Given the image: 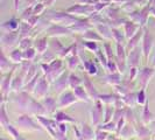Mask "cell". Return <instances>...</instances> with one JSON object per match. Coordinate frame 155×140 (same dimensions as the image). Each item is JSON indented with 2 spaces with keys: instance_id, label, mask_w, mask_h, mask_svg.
Returning a JSON list of instances; mask_svg holds the SVG:
<instances>
[{
  "instance_id": "obj_1",
  "label": "cell",
  "mask_w": 155,
  "mask_h": 140,
  "mask_svg": "<svg viewBox=\"0 0 155 140\" xmlns=\"http://www.w3.org/2000/svg\"><path fill=\"white\" fill-rule=\"evenodd\" d=\"M15 125L16 126H20V128H22L23 131H42L43 127L40 125V123L35 122L33 119V117H31L29 115L25 113V115H21L18 119L15 120Z\"/></svg>"
},
{
  "instance_id": "obj_2",
  "label": "cell",
  "mask_w": 155,
  "mask_h": 140,
  "mask_svg": "<svg viewBox=\"0 0 155 140\" xmlns=\"http://www.w3.org/2000/svg\"><path fill=\"white\" fill-rule=\"evenodd\" d=\"M15 69H16V65H14L13 69L9 70L6 74H4V76H2L1 83H0V85H1V97H2L1 101L7 102V96H8V93H9V91H11V85H12L13 75H14V72H15Z\"/></svg>"
},
{
  "instance_id": "obj_3",
  "label": "cell",
  "mask_w": 155,
  "mask_h": 140,
  "mask_svg": "<svg viewBox=\"0 0 155 140\" xmlns=\"http://www.w3.org/2000/svg\"><path fill=\"white\" fill-rule=\"evenodd\" d=\"M90 116H91V122L93 126H99L101 118L104 116V106L101 99L93 101V106L90 110Z\"/></svg>"
},
{
  "instance_id": "obj_4",
  "label": "cell",
  "mask_w": 155,
  "mask_h": 140,
  "mask_svg": "<svg viewBox=\"0 0 155 140\" xmlns=\"http://www.w3.org/2000/svg\"><path fill=\"white\" fill-rule=\"evenodd\" d=\"M58 109H64V108H68L71 106L72 104L77 103L78 98L76 97V95L74 91H69V90H65L62 93L58 95Z\"/></svg>"
},
{
  "instance_id": "obj_5",
  "label": "cell",
  "mask_w": 155,
  "mask_h": 140,
  "mask_svg": "<svg viewBox=\"0 0 155 140\" xmlns=\"http://www.w3.org/2000/svg\"><path fill=\"white\" fill-rule=\"evenodd\" d=\"M49 86H50V82L47 79V77L43 75H41V77L39 78V82L36 84V88L34 90V96L38 99H42L47 96V93L49 91Z\"/></svg>"
},
{
  "instance_id": "obj_6",
  "label": "cell",
  "mask_w": 155,
  "mask_h": 140,
  "mask_svg": "<svg viewBox=\"0 0 155 140\" xmlns=\"http://www.w3.org/2000/svg\"><path fill=\"white\" fill-rule=\"evenodd\" d=\"M69 75H70L69 71H63L62 74L54 81L53 85H54V88H55L56 93L60 95V93H62L63 91H65L68 88H70L69 86Z\"/></svg>"
},
{
  "instance_id": "obj_7",
  "label": "cell",
  "mask_w": 155,
  "mask_h": 140,
  "mask_svg": "<svg viewBox=\"0 0 155 140\" xmlns=\"http://www.w3.org/2000/svg\"><path fill=\"white\" fill-rule=\"evenodd\" d=\"M155 74V68H149V67H145L141 70H139V75H138V81H139L141 88H147L149 81Z\"/></svg>"
},
{
  "instance_id": "obj_8",
  "label": "cell",
  "mask_w": 155,
  "mask_h": 140,
  "mask_svg": "<svg viewBox=\"0 0 155 140\" xmlns=\"http://www.w3.org/2000/svg\"><path fill=\"white\" fill-rule=\"evenodd\" d=\"M31 93L27 92V91H20V92H16L15 98L13 99V102L15 103L16 105L20 108V109H26L28 110V106H29V103L31 101Z\"/></svg>"
},
{
  "instance_id": "obj_9",
  "label": "cell",
  "mask_w": 155,
  "mask_h": 140,
  "mask_svg": "<svg viewBox=\"0 0 155 140\" xmlns=\"http://www.w3.org/2000/svg\"><path fill=\"white\" fill-rule=\"evenodd\" d=\"M89 76H90V75H87L86 72H85V74H83V85H84V88L86 89L87 93L90 95L91 99H92V101H96V99H98L99 93H98L97 88L94 86L93 82L90 79V77H89Z\"/></svg>"
},
{
  "instance_id": "obj_10",
  "label": "cell",
  "mask_w": 155,
  "mask_h": 140,
  "mask_svg": "<svg viewBox=\"0 0 155 140\" xmlns=\"http://www.w3.org/2000/svg\"><path fill=\"white\" fill-rule=\"evenodd\" d=\"M117 64L119 68V72H124L127 65V55L125 52V48L120 46V43H118L117 46Z\"/></svg>"
},
{
  "instance_id": "obj_11",
  "label": "cell",
  "mask_w": 155,
  "mask_h": 140,
  "mask_svg": "<svg viewBox=\"0 0 155 140\" xmlns=\"http://www.w3.org/2000/svg\"><path fill=\"white\" fill-rule=\"evenodd\" d=\"M28 111L34 116H45L47 113V110L45 105L42 104V102L38 101L35 98H31L29 106H28Z\"/></svg>"
},
{
  "instance_id": "obj_12",
  "label": "cell",
  "mask_w": 155,
  "mask_h": 140,
  "mask_svg": "<svg viewBox=\"0 0 155 140\" xmlns=\"http://www.w3.org/2000/svg\"><path fill=\"white\" fill-rule=\"evenodd\" d=\"M26 84V74L21 71L19 75H16L13 77L12 81V85H11V91L13 92H20L23 90V86Z\"/></svg>"
},
{
  "instance_id": "obj_13",
  "label": "cell",
  "mask_w": 155,
  "mask_h": 140,
  "mask_svg": "<svg viewBox=\"0 0 155 140\" xmlns=\"http://www.w3.org/2000/svg\"><path fill=\"white\" fill-rule=\"evenodd\" d=\"M134 85H135L134 84V81H130L127 78V79H124L121 82V84L114 86V89H116V92L121 97V96H125L127 93L132 92V90L134 89Z\"/></svg>"
},
{
  "instance_id": "obj_14",
  "label": "cell",
  "mask_w": 155,
  "mask_h": 140,
  "mask_svg": "<svg viewBox=\"0 0 155 140\" xmlns=\"http://www.w3.org/2000/svg\"><path fill=\"white\" fill-rule=\"evenodd\" d=\"M42 104L45 105V108L47 110V113L54 115L56 112V110L58 109V102L56 101V98L53 96H46L45 98L41 99Z\"/></svg>"
},
{
  "instance_id": "obj_15",
  "label": "cell",
  "mask_w": 155,
  "mask_h": 140,
  "mask_svg": "<svg viewBox=\"0 0 155 140\" xmlns=\"http://www.w3.org/2000/svg\"><path fill=\"white\" fill-rule=\"evenodd\" d=\"M134 128H135L137 137H139L141 139H147L152 134H154L153 131H150L147 126H146V124L140 123V122H137V123L134 124Z\"/></svg>"
},
{
  "instance_id": "obj_16",
  "label": "cell",
  "mask_w": 155,
  "mask_h": 140,
  "mask_svg": "<svg viewBox=\"0 0 155 140\" xmlns=\"http://www.w3.org/2000/svg\"><path fill=\"white\" fill-rule=\"evenodd\" d=\"M50 69H51V76H53V83L56 78L58 77L62 74L64 69H63V61L61 58H55L54 61L49 63Z\"/></svg>"
},
{
  "instance_id": "obj_17",
  "label": "cell",
  "mask_w": 155,
  "mask_h": 140,
  "mask_svg": "<svg viewBox=\"0 0 155 140\" xmlns=\"http://www.w3.org/2000/svg\"><path fill=\"white\" fill-rule=\"evenodd\" d=\"M142 52H143V55L146 57V60L148 58V55L150 53V49L153 47V36L148 33L147 31H145V34H143V40H142Z\"/></svg>"
},
{
  "instance_id": "obj_18",
  "label": "cell",
  "mask_w": 155,
  "mask_h": 140,
  "mask_svg": "<svg viewBox=\"0 0 155 140\" xmlns=\"http://www.w3.org/2000/svg\"><path fill=\"white\" fill-rule=\"evenodd\" d=\"M140 54H141V53H140L139 48H137V47L130 52V54L127 56V65H128L130 68H132V67H138L139 61H140Z\"/></svg>"
},
{
  "instance_id": "obj_19",
  "label": "cell",
  "mask_w": 155,
  "mask_h": 140,
  "mask_svg": "<svg viewBox=\"0 0 155 140\" xmlns=\"http://www.w3.org/2000/svg\"><path fill=\"white\" fill-rule=\"evenodd\" d=\"M72 90H74V92L76 95V97L78 98V101L84 102V103H89V102L92 101L91 97H90V95L87 93V91H86V89L84 88L83 84L79 86H76V88L72 89Z\"/></svg>"
},
{
  "instance_id": "obj_20",
  "label": "cell",
  "mask_w": 155,
  "mask_h": 140,
  "mask_svg": "<svg viewBox=\"0 0 155 140\" xmlns=\"http://www.w3.org/2000/svg\"><path fill=\"white\" fill-rule=\"evenodd\" d=\"M79 128H81V132H82L83 140H93L96 138V132H93V128L89 124L82 123Z\"/></svg>"
},
{
  "instance_id": "obj_21",
  "label": "cell",
  "mask_w": 155,
  "mask_h": 140,
  "mask_svg": "<svg viewBox=\"0 0 155 140\" xmlns=\"http://www.w3.org/2000/svg\"><path fill=\"white\" fill-rule=\"evenodd\" d=\"M121 72L117 71V72H110L109 75L105 77V83H107L109 85L112 86H117L119 84H121Z\"/></svg>"
},
{
  "instance_id": "obj_22",
  "label": "cell",
  "mask_w": 155,
  "mask_h": 140,
  "mask_svg": "<svg viewBox=\"0 0 155 140\" xmlns=\"http://www.w3.org/2000/svg\"><path fill=\"white\" fill-rule=\"evenodd\" d=\"M53 118L58 123H72V124H76V120L71 116L67 115L65 112H63V111H56L53 115Z\"/></svg>"
},
{
  "instance_id": "obj_23",
  "label": "cell",
  "mask_w": 155,
  "mask_h": 140,
  "mask_svg": "<svg viewBox=\"0 0 155 140\" xmlns=\"http://www.w3.org/2000/svg\"><path fill=\"white\" fill-rule=\"evenodd\" d=\"M120 98V96L118 95V93H104V95H101L99 93V97H98V99H101L103 102V104H110V105H114V103H116L118 99Z\"/></svg>"
},
{
  "instance_id": "obj_24",
  "label": "cell",
  "mask_w": 155,
  "mask_h": 140,
  "mask_svg": "<svg viewBox=\"0 0 155 140\" xmlns=\"http://www.w3.org/2000/svg\"><path fill=\"white\" fill-rule=\"evenodd\" d=\"M0 124L2 126V128L9 124V118L6 110V101H1V104H0Z\"/></svg>"
},
{
  "instance_id": "obj_25",
  "label": "cell",
  "mask_w": 155,
  "mask_h": 140,
  "mask_svg": "<svg viewBox=\"0 0 155 140\" xmlns=\"http://www.w3.org/2000/svg\"><path fill=\"white\" fill-rule=\"evenodd\" d=\"M48 33L51 36H55V35H68V34H70V29L65 28V27H62L60 25H54L48 29Z\"/></svg>"
},
{
  "instance_id": "obj_26",
  "label": "cell",
  "mask_w": 155,
  "mask_h": 140,
  "mask_svg": "<svg viewBox=\"0 0 155 140\" xmlns=\"http://www.w3.org/2000/svg\"><path fill=\"white\" fill-rule=\"evenodd\" d=\"M118 135H120V137H123V138H131V137H134V135H137V133H135V128H134V125L131 124V123H128V124H125V126L123 127V130L120 131V133L118 134Z\"/></svg>"
},
{
  "instance_id": "obj_27",
  "label": "cell",
  "mask_w": 155,
  "mask_h": 140,
  "mask_svg": "<svg viewBox=\"0 0 155 140\" xmlns=\"http://www.w3.org/2000/svg\"><path fill=\"white\" fill-rule=\"evenodd\" d=\"M13 68H14V65H12L9 58H7L5 53L2 52V53H1V58H0V69H1V72H2V74H6L9 70L13 69Z\"/></svg>"
},
{
  "instance_id": "obj_28",
  "label": "cell",
  "mask_w": 155,
  "mask_h": 140,
  "mask_svg": "<svg viewBox=\"0 0 155 140\" xmlns=\"http://www.w3.org/2000/svg\"><path fill=\"white\" fill-rule=\"evenodd\" d=\"M154 120V116L149 110V102H146V104L143 105V112H142V123L143 124H150Z\"/></svg>"
},
{
  "instance_id": "obj_29",
  "label": "cell",
  "mask_w": 155,
  "mask_h": 140,
  "mask_svg": "<svg viewBox=\"0 0 155 140\" xmlns=\"http://www.w3.org/2000/svg\"><path fill=\"white\" fill-rule=\"evenodd\" d=\"M114 110H116V106L114 105H110V104H106L104 106V118H103V123H109L113 119V115H114Z\"/></svg>"
},
{
  "instance_id": "obj_30",
  "label": "cell",
  "mask_w": 155,
  "mask_h": 140,
  "mask_svg": "<svg viewBox=\"0 0 155 140\" xmlns=\"http://www.w3.org/2000/svg\"><path fill=\"white\" fill-rule=\"evenodd\" d=\"M16 39H18V35H16V32H11L9 34H5L2 36V46L4 47H11L15 43Z\"/></svg>"
},
{
  "instance_id": "obj_31",
  "label": "cell",
  "mask_w": 155,
  "mask_h": 140,
  "mask_svg": "<svg viewBox=\"0 0 155 140\" xmlns=\"http://www.w3.org/2000/svg\"><path fill=\"white\" fill-rule=\"evenodd\" d=\"M40 77H41V75L38 74L33 79H31L29 82H27V83L25 84V86H23V91H27V92H29V93L34 92V90H35V88H36V84H38V82H39Z\"/></svg>"
},
{
  "instance_id": "obj_32",
  "label": "cell",
  "mask_w": 155,
  "mask_h": 140,
  "mask_svg": "<svg viewBox=\"0 0 155 140\" xmlns=\"http://www.w3.org/2000/svg\"><path fill=\"white\" fill-rule=\"evenodd\" d=\"M121 101L125 103L126 106H130V108H133L134 104L137 103V93L134 92H130L125 96H121Z\"/></svg>"
},
{
  "instance_id": "obj_33",
  "label": "cell",
  "mask_w": 155,
  "mask_h": 140,
  "mask_svg": "<svg viewBox=\"0 0 155 140\" xmlns=\"http://www.w3.org/2000/svg\"><path fill=\"white\" fill-rule=\"evenodd\" d=\"M141 36H142V31L140 29V32H138L134 36H132L131 39H130V41H128V43H127V47H126V49H127V52H131L132 49H134L135 47H137V45H138V42L140 41V39H141Z\"/></svg>"
},
{
  "instance_id": "obj_34",
  "label": "cell",
  "mask_w": 155,
  "mask_h": 140,
  "mask_svg": "<svg viewBox=\"0 0 155 140\" xmlns=\"http://www.w3.org/2000/svg\"><path fill=\"white\" fill-rule=\"evenodd\" d=\"M138 28H139V26L134 25L133 22H125V33H126V36L128 39H131L132 36L135 35Z\"/></svg>"
},
{
  "instance_id": "obj_35",
  "label": "cell",
  "mask_w": 155,
  "mask_h": 140,
  "mask_svg": "<svg viewBox=\"0 0 155 140\" xmlns=\"http://www.w3.org/2000/svg\"><path fill=\"white\" fill-rule=\"evenodd\" d=\"M83 64H84V69H85V72L87 74V75L92 76V75H96V74L98 72V70H97V67L94 65L93 61H91V60L84 61V62H83Z\"/></svg>"
},
{
  "instance_id": "obj_36",
  "label": "cell",
  "mask_w": 155,
  "mask_h": 140,
  "mask_svg": "<svg viewBox=\"0 0 155 140\" xmlns=\"http://www.w3.org/2000/svg\"><path fill=\"white\" fill-rule=\"evenodd\" d=\"M9 58L11 61L14 63H21L23 60V53L20 50V49H14L9 54Z\"/></svg>"
},
{
  "instance_id": "obj_37",
  "label": "cell",
  "mask_w": 155,
  "mask_h": 140,
  "mask_svg": "<svg viewBox=\"0 0 155 140\" xmlns=\"http://www.w3.org/2000/svg\"><path fill=\"white\" fill-rule=\"evenodd\" d=\"M5 130H6V132L13 138L14 140H19V139H21V137H20V133H19V131L16 130V126H14V125H12V124H8L6 125L5 127H4Z\"/></svg>"
},
{
  "instance_id": "obj_38",
  "label": "cell",
  "mask_w": 155,
  "mask_h": 140,
  "mask_svg": "<svg viewBox=\"0 0 155 140\" xmlns=\"http://www.w3.org/2000/svg\"><path fill=\"white\" fill-rule=\"evenodd\" d=\"M83 84V79L78 77L77 75H75L74 72H70L69 75V86L71 89H75L76 86H79Z\"/></svg>"
},
{
  "instance_id": "obj_39",
  "label": "cell",
  "mask_w": 155,
  "mask_h": 140,
  "mask_svg": "<svg viewBox=\"0 0 155 140\" xmlns=\"http://www.w3.org/2000/svg\"><path fill=\"white\" fill-rule=\"evenodd\" d=\"M125 119H126V122H128V123H131V124H135L138 120H137V118L134 116V113H133L132 109L130 108V106H126V109H125Z\"/></svg>"
},
{
  "instance_id": "obj_40",
  "label": "cell",
  "mask_w": 155,
  "mask_h": 140,
  "mask_svg": "<svg viewBox=\"0 0 155 140\" xmlns=\"http://www.w3.org/2000/svg\"><path fill=\"white\" fill-rule=\"evenodd\" d=\"M147 101L148 98H147V95H146V89L145 88H141V90L137 93V103L140 104V105H145Z\"/></svg>"
},
{
  "instance_id": "obj_41",
  "label": "cell",
  "mask_w": 155,
  "mask_h": 140,
  "mask_svg": "<svg viewBox=\"0 0 155 140\" xmlns=\"http://www.w3.org/2000/svg\"><path fill=\"white\" fill-rule=\"evenodd\" d=\"M97 127H101L103 128L104 131H107V132H117V123L116 122H113V120H111L109 123H104L103 125H99V126H97Z\"/></svg>"
},
{
  "instance_id": "obj_42",
  "label": "cell",
  "mask_w": 155,
  "mask_h": 140,
  "mask_svg": "<svg viewBox=\"0 0 155 140\" xmlns=\"http://www.w3.org/2000/svg\"><path fill=\"white\" fill-rule=\"evenodd\" d=\"M47 46H48L47 39H40L35 42V49L38 50V53H40V54H43L46 52Z\"/></svg>"
},
{
  "instance_id": "obj_43",
  "label": "cell",
  "mask_w": 155,
  "mask_h": 140,
  "mask_svg": "<svg viewBox=\"0 0 155 140\" xmlns=\"http://www.w3.org/2000/svg\"><path fill=\"white\" fill-rule=\"evenodd\" d=\"M78 64H79V57H78V55L77 54L71 55L69 61H68V68H69V70H75L78 67Z\"/></svg>"
},
{
  "instance_id": "obj_44",
  "label": "cell",
  "mask_w": 155,
  "mask_h": 140,
  "mask_svg": "<svg viewBox=\"0 0 155 140\" xmlns=\"http://www.w3.org/2000/svg\"><path fill=\"white\" fill-rule=\"evenodd\" d=\"M83 38L85 40H87V41H99V40H101L99 34L92 31H86L85 34L83 35Z\"/></svg>"
},
{
  "instance_id": "obj_45",
  "label": "cell",
  "mask_w": 155,
  "mask_h": 140,
  "mask_svg": "<svg viewBox=\"0 0 155 140\" xmlns=\"http://www.w3.org/2000/svg\"><path fill=\"white\" fill-rule=\"evenodd\" d=\"M109 132L107 131H104L101 127H97L96 130V138L94 140H107L109 139Z\"/></svg>"
},
{
  "instance_id": "obj_46",
  "label": "cell",
  "mask_w": 155,
  "mask_h": 140,
  "mask_svg": "<svg viewBox=\"0 0 155 140\" xmlns=\"http://www.w3.org/2000/svg\"><path fill=\"white\" fill-rule=\"evenodd\" d=\"M35 55H36V49H34V48H28V49H26L25 52H23V58L25 60H34V57H35Z\"/></svg>"
},
{
  "instance_id": "obj_47",
  "label": "cell",
  "mask_w": 155,
  "mask_h": 140,
  "mask_svg": "<svg viewBox=\"0 0 155 140\" xmlns=\"http://www.w3.org/2000/svg\"><path fill=\"white\" fill-rule=\"evenodd\" d=\"M36 75H38V71H36V67H35V65L33 64L31 68L28 69V71L26 72V83H27V82H29L31 79H33V78L35 77Z\"/></svg>"
},
{
  "instance_id": "obj_48",
  "label": "cell",
  "mask_w": 155,
  "mask_h": 140,
  "mask_svg": "<svg viewBox=\"0 0 155 140\" xmlns=\"http://www.w3.org/2000/svg\"><path fill=\"white\" fill-rule=\"evenodd\" d=\"M98 31L101 32V34L103 35V38H105V39H110V38L112 36V34H111L112 31H110L105 25H101V26H98Z\"/></svg>"
},
{
  "instance_id": "obj_49",
  "label": "cell",
  "mask_w": 155,
  "mask_h": 140,
  "mask_svg": "<svg viewBox=\"0 0 155 140\" xmlns=\"http://www.w3.org/2000/svg\"><path fill=\"white\" fill-rule=\"evenodd\" d=\"M55 58V55L54 53H51V52H45L43 54H42V61L45 63H50L51 61H54Z\"/></svg>"
},
{
  "instance_id": "obj_50",
  "label": "cell",
  "mask_w": 155,
  "mask_h": 140,
  "mask_svg": "<svg viewBox=\"0 0 155 140\" xmlns=\"http://www.w3.org/2000/svg\"><path fill=\"white\" fill-rule=\"evenodd\" d=\"M18 26H19V25H18V21H15L14 19H13V20H11V21H8V22H6L5 25H2V27H4V28H6V27H7L9 31H14V29H16V28H18Z\"/></svg>"
},
{
  "instance_id": "obj_51",
  "label": "cell",
  "mask_w": 155,
  "mask_h": 140,
  "mask_svg": "<svg viewBox=\"0 0 155 140\" xmlns=\"http://www.w3.org/2000/svg\"><path fill=\"white\" fill-rule=\"evenodd\" d=\"M138 75H139V69L137 67H132L131 71H130V75H128V79L130 81H135L138 78Z\"/></svg>"
},
{
  "instance_id": "obj_52",
  "label": "cell",
  "mask_w": 155,
  "mask_h": 140,
  "mask_svg": "<svg viewBox=\"0 0 155 140\" xmlns=\"http://www.w3.org/2000/svg\"><path fill=\"white\" fill-rule=\"evenodd\" d=\"M112 36H113V39L116 40L117 43H120L121 40H123V34H121V32H119L118 29H112Z\"/></svg>"
},
{
  "instance_id": "obj_53",
  "label": "cell",
  "mask_w": 155,
  "mask_h": 140,
  "mask_svg": "<svg viewBox=\"0 0 155 140\" xmlns=\"http://www.w3.org/2000/svg\"><path fill=\"white\" fill-rule=\"evenodd\" d=\"M107 70L110 72H117L119 71V68H118V64H117L116 61H109V64H107Z\"/></svg>"
},
{
  "instance_id": "obj_54",
  "label": "cell",
  "mask_w": 155,
  "mask_h": 140,
  "mask_svg": "<svg viewBox=\"0 0 155 140\" xmlns=\"http://www.w3.org/2000/svg\"><path fill=\"white\" fill-rule=\"evenodd\" d=\"M31 40L28 39V38H26V39H23L21 42H20V48L23 49V50H26V49H28V48H31Z\"/></svg>"
},
{
  "instance_id": "obj_55",
  "label": "cell",
  "mask_w": 155,
  "mask_h": 140,
  "mask_svg": "<svg viewBox=\"0 0 155 140\" xmlns=\"http://www.w3.org/2000/svg\"><path fill=\"white\" fill-rule=\"evenodd\" d=\"M84 46H85V48H87L89 50H91V52H97V50H98V47H97L94 41H87V42L84 43Z\"/></svg>"
},
{
  "instance_id": "obj_56",
  "label": "cell",
  "mask_w": 155,
  "mask_h": 140,
  "mask_svg": "<svg viewBox=\"0 0 155 140\" xmlns=\"http://www.w3.org/2000/svg\"><path fill=\"white\" fill-rule=\"evenodd\" d=\"M125 123H126V119H125V117H123L121 119H119L118 122H117V134H119L120 131L123 130V127L125 126Z\"/></svg>"
},
{
  "instance_id": "obj_57",
  "label": "cell",
  "mask_w": 155,
  "mask_h": 140,
  "mask_svg": "<svg viewBox=\"0 0 155 140\" xmlns=\"http://www.w3.org/2000/svg\"><path fill=\"white\" fill-rule=\"evenodd\" d=\"M74 132H75V135H76V139L77 140H83L82 138V132H81V128L78 126H74Z\"/></svg>"
},
{
  "instance_id": "obj_58",
  "label": "cell",
  "mask_w": 155,
  "mask_h": 140,
  "mask_svg": "<svg viewBox=\"0 0 155 140\" xmlns=\"http://www.w3.org/2000/svg\"><path fill=\"white\" fill-rule=\"evenodd\" d=\"M57 130H58L60 132H62L65 134V132H67V123H58Z\"/></svg>"
},
{
  "instance_id": "obj_59",
  "label": "cell",
  "mask_w": 155,
  "mask_h": 140,
  "mask_svg": "<svg viewBox=\"0 0 155 140\" xmlns=\"http://www.w3.org/2000/svg\"><path fill=\"white\" fill-rule=\"evenodd\" d=\"M150 126H152V130H153V133L155 134V119L150 123Z\"/></svg>"
},
{
  "instance_id": "obj_60",
  "label": "cell",
  "mask_w": 155,
  "mask_h": 140,
  "mask_svg": "<svg viewBox=\"0 0 155 140\" xmlns=\"http://www.w3.org/2000/svg\"><path fill=\"white\" fill-rule=\"evenodd\" d=\"M153 65H154V68H155V56H154V60H153Z\"/></svg>"
},
{
  "instance_id": "obj_61",
  "label": "cell",
  "mask_w": 155,
  "mask_h": 140,
  "mask_svg": "<svg viewBox=\"0 0 155 140\" xmlns=\"http://www.w3.org/2000/svg\"><path fill=\"white\" fill-rule=\"evenodd\" d=\"M19 140H25V139H19Z\"/></svg>"
},
{
  "instance_id": "obj_62",
  "label": "cell",
  "mask_w": 155,
  "mask_h": 140,
  "mask_svg": "<svg viewBox=\"0 0 155 140\" xmlns=\"http://www.w3.org/2000/svg\"><path fill=\"white\" fill-rule=\"evenodd\" d=\"M1 140H6V139H1Z\"/></svg>"
},
{
  "instance_id": "obj_63",
  "label": "cell",
  "mask_w": 155,
  "mask_h": 140,
  "mask_svg": "<svg viewBox=\"0 0 155 140\" xmlns=\"http://www.w3.org/2000/svg\"><path fill=\"white\" fill-rule=\"evenodd\" d=\"M153 140H155V139H153Z\"/></svg>"
}]
</instances>
